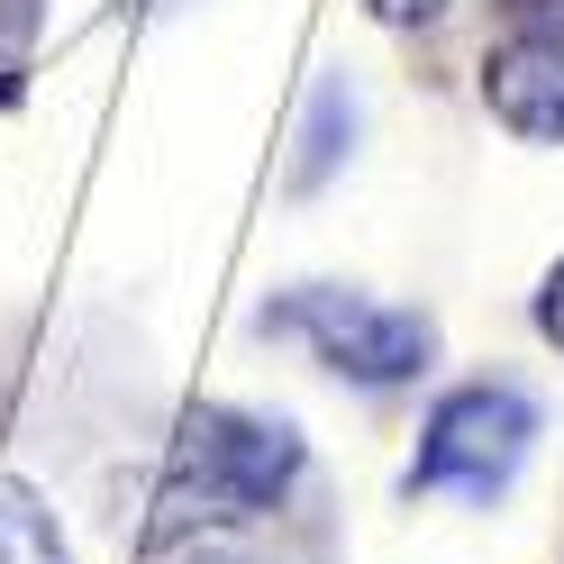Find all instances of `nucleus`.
I'll return each instance as SVG.
<instances>
[{"instance_id": "nucleus-1", "label": "nucleus", "mask_w": 564, "mask_h": 564, "mask_svg": "<svg viewBox=\"0 0 564 564\" xmlns=\"http://www.w3.org/2000/svg\"><path fill=\"white\" fill-rule=\"evenodd\" d=\"M301 474V437L282 419H246V410H192L173 437V474H164V538L192 519H264Z\"/></svg>"}, {"instance_id": "nucleus-2", "label": "nucleus", "mask_w": 564, "mask_h": 564, "mask_svg": "<svg viewBox=\"0 0 564 564\" xmlns=\"http://www.w3.org/2000/svg\"><path fill=\"white\" fill-rule=\"evenodd\" d=\"M264 337H301L310 356L346 382H373V392H392V382L429 373L437 356V328L419 319V310H392V301H365V292H337V282H310V292H282L264 310Z\"/></svg>"}, {"instance_id": "nucleus-3", "label": "nucleus", "mask_w": 564, "mask_h": 564, "mask_svg": "<svg viewBox=\"0 0 564 564\" xmlns=\"http://www.w3.org/2000/svg\"><path fill=\"white\" fill-rule=\"evenodd\" d=\"M528 437H538V401L519 382H465L429 410L419 429V455H410V491H465V501H491L510 474Z\"/></svg>"}, {"instance_id": "nucleus-4", "label": "nucleus", "mask_w": 564, "mask_h": 564, "mask_svg": "<svg viewBox=\"0 0 564 564\" xmlns=\"http://www.w3.org/2000/svg\"><path fill=\"white\" fill-rule=\"evenodd\" d=\"M482 100L510 137L555 147L564 137V28H519L510 46H491L482 55Z\"/></svg>"}, {"instance_id": "nucleus-5", "label": "nucleus", "mask_w": 564, "mask_h": 564, "mask_svg": "<svg viewBox=\"0 0 564 564\" xmlns=\"http://www.w3.org/2000/svg\"><path fill=\"white\" fill-rule=\"evenodd\" d=\"M0 564H64V538L28 482H0Z\"/></svg>"}, {"instance_id": "nucleus-6", "label": "nucleus", "mask_w": 564, "mask_h": 564, "mask_svg": "<svg viewBox=\"0 0 564 564\" xmlns=\"http://www.w3.org/2000/svg\"><path fill=\"white\" fill-rule=\"evenodd\" d=\"M346 128H356V110H346V91L328 83V91H319V119H310V137H301V183H328V164L346 155V147H337Z\"/></svg>"}, {"instance_id": "nucleus-7", "label": "nucleus", "mask_w": 564, "mask_h": 564, "mask_svg": "<svg viewBox=\"0 0 564 564\" xmlns=\"http://www.w3.org/2000/svg\"><path fill=\"white\" fill-rule=\"evenodd\" d=\"M538 328H546V346H564V264L546 273V292H538Z\"/></svg>"}, {"instance_id": "nucleus-8", "label": "nucleus", "mask_w": 564, "mask_h": 564, "mask_svg": "<svg viewBox=\"0 0 564 564\" xmlns=\"http://www.w3.org/2000/svg\"><path fill=\"white\" fill-rule=\"evenodd\" d=\"M519 28H564V0H501Z\"/></svg>"}, {"instance_id": "nucleus-9", "label": "nucleus", "mask_w": 564, "mask_h": 564, "mask_svg": "<svg viewBox=\"0 0 564 564\" xmlns=\"http://www.w3.org/2000/svg\"><path fill=\"white\" fill-rule=\"evenodd\" d=\"M192 564H228V555H192Z\"/></svg>"}]
</instances>
